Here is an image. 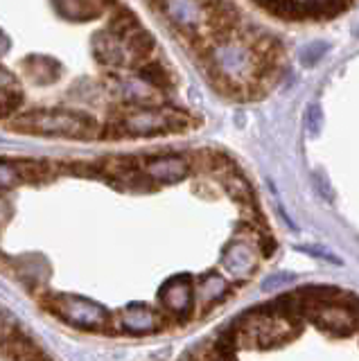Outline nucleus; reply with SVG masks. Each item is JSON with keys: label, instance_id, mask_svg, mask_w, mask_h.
<instances>
[{"label": "nucleus", "instance_id": "f257e3e1", "mask_svg": "<svg viewBox=\"0 0 359 361\" xmlns=\"http://www.w3.org/2000/svg\"><path fill=\"white\" fill-rule=\"evenodd\" d=\"M188 113L163 109V106H142L133 109L109 122L107 135H156V133H174L188 127Z\"/></svg>", "mask_w": 359, "mask_h": 361}, {"label": "nucleus", "instance_id": "f03ea898", "mask_svg": "<svg viewBox=\"0 0 359 361\" xmlns=\"http://www.w3.org/2000/svg\"><path fill=\"white\" fill-rule=\"evenodd\" d=\"M12 127L41 133V135H66V138H93L97 122L88 113L75 111H30L25 116L12 120Z\"/></svg>", "mask_w": 359, "mask_h": 361}, {"label": "nucleus", "instance_id": "7ed1b4c3", "mask_svg": "<svg viewBox=\"0 0 359 361\" xmlns=\"http://www.w3.org/2000/svg\"><path fill=\"white\" fill-rule=\"evenodd\" d=\"M54 312L63 321L84 327V330H99L107 323V312L97 302H88L82 298H61L54 302Z\"/></svg>", "mask_w": 359, "mask_h": 361}, {"label": "nucleus", "instance_id": "20e7f679", "mask_svg": "<svg viewBox=\"0 0 359 361\" xmlns=\"http://www.w3.org/2000/svg\"><path fill=\"white\" fill-rule=\"evenodd\" d=\"M190 172V163L183 156H156L150 158L145 165V176L156 180V183H176V180L185 178Z\"/></svg>", "mask_w": 359, "mask_h": 361}, {"label": "nucleus", "instance_id": "39448f33", "mask_svg": "<svg viewBox=\"0 0 359 361\" xmlns=\"http://www.w3.org/2000/svg\"><path fill=\"white\" fill-rule=\"evenodd\" d=\"M93 54L95 59L102 66H111V68H120L127 63V54L125 48H122V41L111 37L109 32H99L93 39Z\"/></svg>", "mask_w": 359, "mask_h": 361}, {"label": "nucleus", "instance_id": "423d86ee", "mask_svg": "<svg viewBox=\"0 0 359 361\" xmlns=\"http://www.w3.org/2000/svg\"><path fill=\"white\" fill-rule=\"evenodd\" d=\"M114 88L122 102H127V104L136 106V109L159 104V99H156V95L152 93V88L145 86L138 77L136 79H118Z\"/></svg>", "mask_w": 359, "mask_h": 361}, {"label": "nucleus", "instance_id": "0eeeda50", "mask_svg": "<svg viewBox=\"0 0 359 361\" xmlns=\"http://www.w3.org/2000/svg\"><path fill=\"white\" fill-rule=\"evenodd\" d=\"M136 75L138 79L150 86L152 90H172L174 88V77L170 75V71L165 68L163 61H156V59H145L142 63L136 66Z\"/></svg>", "mask_w": 359, "mask_h": 361}, {"label": "nucleus", "instance_id": "6e6552de", "mask_svg": "<svg viewBox=\"0 0 359 361\" xmlns=\"http://www.w3.org/2000/svg\"><path fill=\"white\" fill-rule=\"evenodd\" d=\"M23 73L37 84H52L61 75V66L50 56H28L23 61Z\"/></svg>", "mask_w": 359, "mask_h": 361}, {"label": "nucleus", "instance_id": "1a4fd4ad", "mask_svg": "<svg viewBox=\"0 0 359 361\" xmlns=\"http://www.w3.org/2000/svg\"><path fill=\"white\" fill-rule=\"evenodd\" d=\"M57 14L68 20H88L97 18L102 5L97 0H52Z\"/></svg>", "mask_w": 359, "mask_h": 361}, {"label": "nucleus", "instance_id": "9d476101", "mask_svg": "<svg viewBox=\"0 0 359 361\" xmlns=\"http://www.w3.org/2000/svg\"><path fill=\"white\" fill-rule=\"evenodd\" d=\"M163 300L165 305L176 314H188L193 307V285L188 280H176L170 282L163 289Z\"/></svg>", "mask_w": 359, "mask_h": 361}, {"label": "nucleus", "instance_id": "9b49d317", "mask_svg": "<svg viewBox=\"0 0 359 361\" xmlns=\"http://www.w3.org/2000/svg\"><path fill=\"white\" fill-rule=\"evenodd\" d=\"M122 48H125L127 61H129V56H131V59L136 61V66H138L145 59H150V54L154 52V37L140 27L136 32H131L127 39H122Z\"/></svg>", "mask_w": 359, "mask_h": 361}, {"label": "nucleus", "instance_id": "f8f14e48", "mask_svg": "<svg viewBox=\"0 0 359 361\" xmlns=\"http://www.w3.org/2000/svg\"><path fill=\"white\" fill-rule=\"evenodd\" d=\"M136 30H140V23H138V18L131 14L129 9H125V7H120L114 16H111V23H109V34L111 37H116V39H127L131 32H136Z\"/></svg>", "mask_w": 359, "mask_h": 361}, {"label": "nucleus", "instance_id": "ddd939ff", "mask_svg": "<svg viewBox=\"0 0 359 361\" xmlns=\"http://www.w3.org/2000/svg\"><path fill=\"white\" fill-rule=\"evenodd\" d=\"M125 325L129 327V332H152L159 327L156 325L154 314L147 307H140V305H133V307L129 310Z\"/></svg>", "mask_w": 359, "mask_h": 361}, {"label": "nucleus", "instance_id": "4468645a", "mask_svg": "<svg viewBox=\"0 0 359 361\" xmlns=\"http://www.w3.org/2000/svg\"><path fill=\"white\" fill-rule=\"evenodd\" d=\"M253 262H255V255L249 246H231V251L226 253V264L235 271V274H246V271L253 269Z\"/></svg>", "mask_w": 359, "mask_h": 361}, {"label": "nucleus", "instance_id": "2eb2a0df", "mask_svg": "<svg viewBox=\"0 0 359 361\" xmlns=\"http://www.w3.org/2000/svg\"><path fill=\"white\" fill-rule=\"evenodd\" d=\"M16 93H23L20 86H18V82H16V77L0 66V102H5L7 97H12Z\"/></svg>", "mask_w": 359, "mask_h": 361}, {"label": "nucleus", "instance_id": "dca6fc26", "mask_svg": "<svg viewBox=\"0 0 359 361\" xmlns=\"http://www.w3.org/2000/svg\"><path fill=\"white\" fill-rule=\"evenodd\" d=\"M321 127H323V111L319 104H310L305 109V129L310 135H319Z\"/></svg>", "mask_w": 359, "mask_h": 361}, {"label": "nucleus", "instance_id": "f3484780", "mask_svg": "<svg viewBox=\"0 0 359 361\" xmlns=\"http://www.w3.org/2000/svg\"><path fill=\"white\" fill-rule=\"evenodd\" d=\"M16 183H20L16 163H0V192L14 188Z\"/></svg>", "mask_w": 359, "mask_h": 361}, {"label": "nucleus", "instance_id": "a211bd4d", "mask_svg": "<svg viewBox=\"0 0 359 361\" xmlns=\"http://www.w3.org/2000/svg\"><path fill=\"white\" fill-rule=\"evenodd\" d=\"M325 52H328V45H325L323 41L310 43V45H305V48L300 50V61L305 66H312V63H317Z\"/></svg>", "mask_w": 359, "mask_h": 361}, {"label": "nucleus", "instance_id": "6ab92c4d", "mask_svg": "<svg viewBox=\"0 0 359 361\" xmlns=\"http://www.w3.org/2000/svg\"><path fill=\"white\" fill-rule=\"evenodd\" d=\"M224 289H226V285H224L221 280L210 278L208 282H204V298H206V300H219V296L224 293Z\"/></svg>", "mask_w": 359, "mask_h": 361}, {"label": "nucleus", "instance_id": "aec40b11", "mask_svg": "<svg viewBox=\"0 0 359 361\" xmlns=\"http://www.w3.org/2000/svg\"><path fill=\"white\" fill-rule=\"evenodd\" d=\"M7 50H9V39L5 32H0V56H3Z\"/></svg>", "mask_w": 359, "mask_h": 361}]
</instances>
